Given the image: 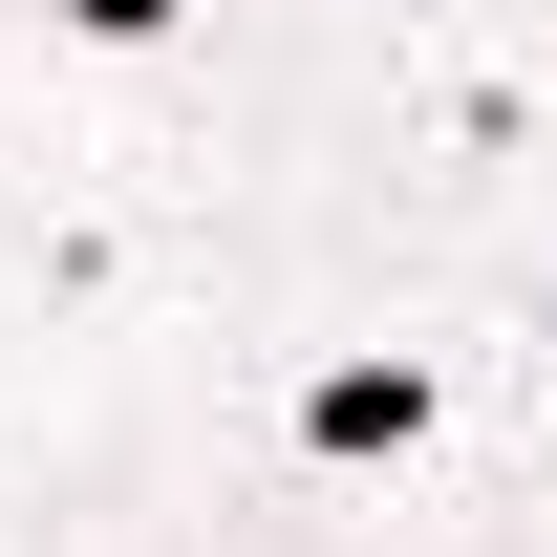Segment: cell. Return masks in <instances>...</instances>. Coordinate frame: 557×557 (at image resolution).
<instances>
[{"label":"cell","instance_id":"obj_1","mask_svg":"<svg viewBox=\"0 0 557 557\" xmlns=\"http://www.w3.org/2000/svg\"><path fill=\"white\" fill-rule=\"evenodd\" d=\"M300 429H322V450H408L429 386H408V364H322V408H300Z\"/></svg>","mask_w":557,"mask_h":557},{"label":"cell","instance_id":"obj_2","mask_svg":"<svg viewBox=\"0 0 557 557\" xmlns=\"http://www.w3.org/2000/svg\"><path fill=\"white\" fill-rule=\"evenodd\" d=\"M150 22H172V0H86V44H150Z\"/></svg>","mask_w":557,"mask_h":557}]
</instances>
